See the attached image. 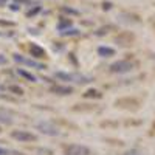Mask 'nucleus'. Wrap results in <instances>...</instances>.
<instances>
[{
	"label": "nucleus",
	"mask_w": 155,
	"mask_h": 155,
	"mask_svg": "<svg viewBox=\"0 0 155 155\" xmlns=\"http://www.w3.org/2000/svg\"><path fill=\"white\" fill-rule=\"evenodd\" d=\"M54 76L61 81H65V82H74L78 85H82V84H88L92 82V78L81 74V73H67V71H56Z\"/></svg>",
	"instance_id": "nucleus-1"
},
{
	"label": "nucleus",
	"mask_w": 155,
	"mask_h": 155,
	"mask_svg": "<svg viewBox=\"0 0 155 155\" xmlns=\"http://www.w3.org/2000/svg\"><path fill=\"white\" fill-rule=\"evenodd\" d=\"M34 127H36L41 134L48 135V137H58V135L61 134L59 129H58L54 124L48 123V121H39V123H36V124H34Z\"/></svg>",
	"instance_id": "nucleus-2"
},
{
	"label": "nucleus",
	"mask_w": 155,
	"mask_h": 155,
	"mask_svg": "<svg viewBox=\"0 0 155 155\" xmlns=\"http://www.w3.org/2000/svg\"><path fill=\"white\" fill-rule=\"evenodd\" d=\"M112 73H127L135 68V64L130 61H116L109 67Z\"/></svg>",
	"instance_id": "nucleus-3"
},
{
	"label": "nucleus",
	"mask_w": 155,
	"mask_h": 155,
	"mask_svg": "<svg viewBox=\"0 0 155 155\" xmlns=\"http://www.w3.org/2000/svg\"><path fill=\"white\" fill-rule=\"evenodd\" d=\"M64 155H92V152L82 144H67L64 147Z\"/></svg>",
	"instance_id": "nucleus-4"
},
{
	"label": "nucleus",
	"mask_w": 155,
	"mask_h": 155,
	"mask_svg": "<svg viewBox=\"0 0 155 155\" xmlns=\"http://www.w3.org/2000/svg\"><path fill=\"white\" fill-rule=\"evenodd\" d=\"M11 138H14L17 141H20V143H33V141L37 140V137L31 132H27V130H12L11 132Z\"/></svg>",
	"instance_id": "nucleus-5"
},
{
	"label": "nucleus",
	"mask_w": 155,
	"mask_h": 155,
	"mask_svg": "<svg viewBox=\"0 0 155 155\" xmlns=\"http://www.w3.org/2000/svg\"><path fill=\"white\" fill-rule=\"evenodd\" d=\"M134 41H135V36L130 31H123L115 37V42L120 47H130L134 44Z\"/></svg>",
	"instance_id": "nucleus-6"
},
{
	"label": "nucleus",
	"mask_w": 155,
	"mask_h": 155,
	"mask_svg": "<svg viewBox=\"0 0 155 155\" xmlns=\"http://www.w3.org/2000/svg\"><path fill=\"white\" fill-rule=\"evenodd\" d=\"M115 106L116 107H120V109H127V110H137L140 107V102L138 99L135 98H121L115 102Z\"/></svg>",
	"instance_id": "nucleus-7"
},
{
	"label": "nucleus",
	"mask_w": 155,
	"mask_h": 155,
	"mask_svg": "<svg viewBox=\"0 0 155 155\" xmlns=\"http://www.w3.org/2000/svg\"><path fill=\"white\" fill-rule=\"evenodd\" d=\"M14 61L19 62V64H23V65H27V67H31V68H37V70H45L47 67L44 65V64L41 62H37V61H31V59H27V58H23L22 54H14Z\"/></svg>",
	"instance_id": "nucleus-8"
},
{
	"label": "nucleus",
	"mask_w": 155,
	"mask_h": 155,
	"mask_svg": "<svg viewBox=\"0 0 155 155\" xmlns=\"http://www.w3.org/2000/svg\"><path fill=\"white\" fill-rule=\"evenodd\" d=\"M50 92L51 93H54V95H59V96H68L73 93V87L70 85H53V87H50Z\"/></svg>",
	"instance_id": "nucleus-9"
},
{
	"label": "nucleus",
	"mask_w": 155,
	"mask_h": 155,
	"mask_svg": "<svg viewBox=\"0 0 155 155\" xmlns=\"http://www.w3.org/2000/svg\"><path fill=\"white\" fill-rule=\"evenodd\" d=\"M28 51H30V54H31L34 59H45V58H47V51H45L42 47H39L37 44H30Z\"/></svg>",
	"instance_id": "nucleus-10"
},
{
	"label": "nucleus",
	"mask_w": 155,
	"mask_h": 155,
	"mask_svg": "<svg viewBox=\"0 0 155 155\" xmlns=\"http://www.w3.org/2000/svg\"><path fill=\"white\" fill-rule=\"evenodd\" d=\"M0 123L6 124V126L12 124V115L8 110H5V109H0Z\"/></svg>",
	"instance_id": "nucleus-11"
},
{
	"label": "nucleus",
	"mask_w": 155,
	"mask_h": 155,
	"mask_svg": "<svg viewBox=\"0 0 155 155\" xmlns=\"http://www.w3.org/2000/svg\"><path fill=\"white\" fill-rule=\"evenodd\" d=\"M98 54L102 56V58H110L115 54V50L110 48V47H99L98 48Z\"/></svg>",
	"instance_id": "nucleus-12"
},
{
	"label": "nucleus",
	"mask_w": 155,
	"mask_h": 155,
	"mask_svg": "<svg viewBox=\"0 0 155 155\" xmlns=\"http://www.w3.org/2000/svg\"><path fill=\"white\" fill-rule=\"evenodd\" d=\"M84 98H93V99H99V98H102V93L99 92V90H96V88H88L87 92L82 95Z\"/></svg>",
	"instance_id": "nucleus-13"
},
{
	"label": "nucleus",
	"mask_w": 155,
	"mask_h": 155,
	"mask_svg": "<svg viewBox=\"0 0 155 155\" xmlns=\"http://www.w3.org/2000/svg\"><path fill=\"white\" fill-rule=\"evenodd\" d=\"M17 73H19L22 78H25V79H28L30 82H36V76H34V74H31L30 71L23 70V68H19V70H17Z\"/></svg>",
	"instance_id": "nucleus-14"
},
{
	"label": "nucleus",
	"mask_w": 155,
	"mask_h": 155,
	"mask_svg": "<svg viewBox=\"0 0 155 155\" xmlns=\"http://www.w3.org/2000/svg\"><path fill=\"white\" fill-rule=\"evenodd\" d=\"M71 27V20H68V19H65L64 17L62 20H59V23H58V30H65V28H70Z\"/></svg>",
	"instance_id": "nucleus-15"
},
{
	"label": "nucleus",
	"mask_w": 155,
	"mask_h": 155,
	"mask_svg": "<svg viewBox=\"0 0 155 155\" xmlns=\"http://www.w3.org/2000/svg\"><path fill=\"white\" fill-rule=\"evenodd\" d=\"M62 12H65V14H71V16H79V11L78 9H73V8H68V6H62L61 8Z\"/></svg>",
	"instance_id": "nucleus-16"
},
{
	"label": "nucleus",
	"mask_w": 155,
	"mask_h": 155,
	"mask_svg": "<svg viewBox=\"0 0 155 155\" xmlns=\"http://www.w3.org/2000/svg\"><path fill=\"white\" fill-rule=\"evenodd\" d=\"M8 88H9V92H12L14 95H19V96L23 95V88H20L19 85H9Z\"/></svg>",
	"instance_id": "nucleus-17"
},
{
	"label": "nucleus",
	"mask_w": 155,
	"mask_h": 155,
	"mask_svg": "<svg viewBox=\"0 0 155 155\" xmlns=\"http://www.w3.org/2000/svg\"><path fill=\"white\" fill-rule=\"evenodd\" d=\"M61 34H62V36H78V34H79V31L74 30V28H68V30L61 31Z\"/></svg>",
	"instance_id": "nucleus-18"
},
{
	"label": "nucleus",
	"mask_w": 155,
	"mask_h": 155,
	"mask_svg": "<svg viewBox=\"0 0 155 155\" xmlns=\"http://www.w3.org/2000/svg\"><path fill=\"white\" fill-rule=\"evenodd\" d=\"M39 11H41V6H36V8H33L31 11H28V12H27V16H28V17H31V16H34V14H37V12H39Z\"/></svg>",
	"instance_id": "nucleus-19"
},
{
	"label": "nucleus",
	"mask_w": 155,
	"mask_h": 155,
	"mask_svg": "<svg viewBox=\"0 0 155 155\" xmlns=\"http://www.w3.org/2000/svg\"><path fill=\"white\" fill-rule=\"evenodd\" d=\"M124 155H141V153H140L138 150H135V149H132V150H127V152H126Z\"/></svg>",
	"instance_id": "nucleus-20"
},
{
	"label": "nucleus",
	"mask_w": 155,
	"mask_h": 155,
	"mask_svg": "<svg viewBox=\"0 0 155 155\" xmlns=\"http://www.w3.org/2000/svg\"><path fill=\"white\" fill-rule=\"evenodd\" d=\"M0 25H3V27H12V22H6V20H0Z\"/></svg>",
	"instance_id": "nucleus-21"
},
{
	"label": "nucleus",
	"mask_w": 155,
	"mask_h": 155,
	"mask_svg": "<svg viewBox=\"0 0 155 155\" xmlns=\"http://www.w3.org/2000/svg\"><path fill=\"white\" fill-rule=\"evenodd\" d=\"M9 9H11V11H19V5H17V2L12 3V5L9 6Z\"/></svg>",
	"instance_id": "nucleus-22"
},
{
	"label": "nucleus",
	"mask_w": 155,
	"mask_h": 155,
	"mask_svg": "<svg viewBox=\"0 0 155 155\" xmlns=\"http://www.w3.org/2000/svg\"><path fill=\"white\" fill-rule=\"evenodd\" d=\"M102 8H104V9H110V8H112V3H109V2H104V3H102Z\"/></svg>",
	"instance_id": "nucleus-23"
},
{
	"label": "nucleus",
	"mask_w": 155,
	"mask_h": 155,
	"mask_svg": "<svg viewBox=\"0 0 155 155\" xmlns=\"http://www.w3.org/2000/svg\"><path fill=\"white\" fill-rule=\"evenodd\" d=\"M0 155H8V150H6V149H2V147H0Z\"/></svg>",
	"instance_id": "nucleus-24"
},
{
	"label": "nucleus",
	"mask_w": 155,
	"mask_h": 155,
	"mask_svg": "<svg viewBox=\"0 0 155 155\" xmlns=\"http://www.w3.org/2000/svg\"><path fill=\"white\" fill-rule=\"evenodd\" d=\"M6 2H8V0H0V6H3Z\"/></svg>",
	"instance_id": "nucleus-25"
},
{
	"label": "nucleus",
	"mask_w": 155,
	"mask_h": 155,
	"mask_svg": "<svg viewBox=\"0 0 155 155\" xmlns=\"http://www.w3.org/2000/svg\"><path fill=\"white\" fill-rule=\"evenodd\" d=\"M0 64H6V59L5 58H0Z\"/></svg>",
	"instance_id": "nucleus-26"
},
{
	"label": "nucleus",
	"mask_w": 155,
	"mask_h": 155,
	"mask_svg": "<svg viewBox=\"0 0 155 155\" xmlns=\"http://www.w3.org/2000/svg\"><path fill=\"white\" fill-rule=\"evenodd\" d=\"M152 130H155V123H153V126H152Z\"/></svg>",
	"instance_id": "nucleus-27"
},
{
	"label": "nucleus",
	"mask_w": 155,
	"mask_h": 155,
	"mask_svg": "<svg viewBox=\"0 0 155 155\" xmlns=\"http://www.w3.org/2000/svg\"><path fill=\"white\" fill-rule=\"evenodd\" d=\"M0 132H2V126H0Z\"/></svg>",
	"instance_id": "nucleus-28"
}]
</instances>
